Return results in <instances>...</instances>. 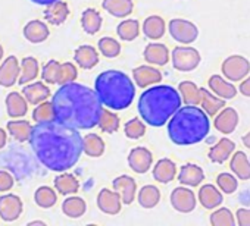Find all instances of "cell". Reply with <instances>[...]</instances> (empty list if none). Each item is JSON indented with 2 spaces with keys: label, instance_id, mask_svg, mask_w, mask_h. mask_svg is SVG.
<instances>
[{
  "label": "cell",
  "instance_id": "1",
  "mask_svg": "<svg viewBox=\"0 0 250 226\" xmlns=\"http://www.w3.org/2000/svg\"><path fill=\"white\" fill-rule=\"evenodd\" d=\"M28 140L39 162L53 172L71 169L83 154V138L78 130L56 119L33 127Z\"/></svg>",
  "mask_w": 250,
  "mask_h": 226
},
{
  "label": "cell",
  "instance_id": "2",
  "mask_svg": "<svg viewBox=\"0 0 250 226\" xmlns=\"http://www.w3.org/2000/svg\"><path fill=\"white\" fill-rule=\"evenodd\" d=\"M55 119L77 130H91L97 125L102 103L94 90L74 82L61 85L52 97Z\"/></svg>",
  "mask_w": 250,
  "mask_h": 226
},
{
  "label": "cell",
  "instance_id": "3",
  "mask_svg": "<svg viewBox=\"0 0 250 226\" xmlns=\"http://www.w3.org/2000/svg\"><path fill=\"white\" fill-rule=\"evenodd\" d=\"M210 131L209 116L202 107L186 104L168 121L169 140L177 146H193L203 141Z\"/></svg>",
  "mask_w": 250,
  "mask_h": 226
},
{
  "label": "cell",
  "instance_id": "4",
  "mask_svg": "<svg viewBox=\"0 0 250 226\" xmlns=\"http://www.w3.org/2000/svg\"><path fill=\"white\" fill-rule=\"evenodd\" d=\"M181 95L171 85H155L146 90L139 98V113L142 119L155 128L164 127L181 107Z\"/></svg>",
  "mask_w": 250,
  "mask_h": 226
},
{
  "label": "cell",
  "instance_id": "5",
  "mask_svg": "<svg viewBox=\"0 0 250 226\" xmlns=\"http://www.w3.org/2000/svg\"><path fill=\"white\" fill-rule=\"evenodd\" d=\"M94 91L102 104L112 110H124L131 106L136 97V85L122 71H104L94 82Z\"/></svg>",
  "mask_w": 250,
  "mask_h": 226
},
{
  "label": "cell",
  "instance_id": "6",
  "mask_svg": "<svg viewBox=\"0 0 250 226\" xmlns=\"http://www.w3.org/2000/svg\"><path fill=\"white\" fill-rule=\"evenodd\" d=\"M171 59H172V66L180 72H191L202 62V56L199 50L187 44L175 47L171 53Z\"/></svg>",
  "mask_w": 250,
  "mask_h": 226
},
{
  "label": "cell",
  "instance_id": "7",
  "mask_svg": "<svg viewBox=\"0 0 250 226\" xmlns=\"http://www.w3.org/2000/svg\"><path fill=\"white\" fill-rule=\"evenodd\" d=\"M221 72L225 79L231 82H240L250 74V62L241 55H231L222 62Z\"/></svg>",
  "mask_w": 250,
  "mask_h": 226
},
{
  "label": "cell",
  "instance_id": "8",
  "mask_svg": "<svg viewBox=\"0 0 250 226\" xmlns=\"http://www.w3.org/2000/svg\"><path fill=\"white\" fill-rule=\"evenodd\" d=\"M168 31L171 37L181 44H191L199 37V28L196 27V24L181 18L171 19L168 24Z\"/></svg>",
  "mask_w": 250,
  "mask_h": 226
},
{
  "label": "cell",
  "instance_id": "9",
  "mask_svg": "<svg viewBox=\"0 0 250 226\" xmlns=\"http://www.w3.org/2000/svg\"><path fill=\"white\" fill-rule=\"evenodd\" d=\"M171 206L180 213H191L196 208V195L187 187H177L171 192Z\"/></svg>",
  "mask_w": 250,
  "mask_h": 226
},
{
  "label": "cell",
  "instance_id": "10",
  "mask_svg": "<svg viewBox=\"0 0 250 226\" xmlns=\"http://www.w3.org/2000/svg\"><path fill=\"white\" fill-rule=\"evenodd\" d=\"M24 204L22 200L15 194H5L0 197V217L5 222L18 220L22 214Z\"/></svg>",
  "mask_w": 250,
  "mask_h": 226
},
{
  "label": "cell",
  "instance_id": "11",
  "mask_svg": "<svg viewBox=\"0 0 250 226\" xmlns=\"http://www.w3.org/2000/svg\"><path fill=\"white\" fill-rule=\"evenodd\" d=\"M237 125H238V113L232 107H222L215 115L213 127L221 134L228 135V134L234 132Z\"/></svg>",
  "mask_w": 250,
  "mask_h": 226
},
{
  "label": "cell",
  "instance_id": "12",
  "mask_svg": "<svg viewBox=\"0 0 250 226\" xmlns=\"http://www.w3.org/2000/svg\"><path fill=\"white\" fill-rule=\"evenodd\" d=\"M128 165L136 173H146L153 165V154L146 147H136L128 154Z\"/></svg>",
  "mask_w": 250,
  "mask_h": 226
},
{
  "label": "cell",
  "instance_id": "13",
  "mask_svg": "<svg viewBox=\"0 0 250 226\" xmlns=\"http://www.w3.org/2000/svg\"><path fill=\"white\" fill-rule=\"evenodd\" d=\"M112 187L119 194L122 204H131L134 201L136 194H137V184H136L134 178H131L128 175L116 176L112 182Z\"/></svg>",
  "mask_w": 250,
  "mask_h": 226
},
{
  "label": "cell",
  "instance_id": "14",
  "mask_svg": "<svg viewBox=\"0 0 250 226\" xmlns=\"http://www.w3.org/2000/svg\"><path fill=\"white\" fill-rule=\"evenodd\" d=\"M97 207L104 214H118L122 208V200L116 191L102 188L97 194Z\"/></svg>",
  "mask_w": 250,
  "mask_h": 226
},
{
  "label": "cell",
  "instance_id": "15",
  "mask_svg": "<svg viewBox=\"0 0 250 226\" xmlns=\"http://www.w3.org/2000/svg\"><path fill=\"white\" fill-rule=\"evenodd\" d=\"M133 79L137 87L146 88L149 85L159 84L162 81V72L150 65H142L134 68L133 71Z\"/></svg>",
  "mask_w": 250,
  "mask_h": 226
},
{
  "label": "cell",
  "instance_id": "16",
  "mask_svg": "<svg viewBox=\"0 0 250 226\" xmlns=\"http://www.w3.org/2000/svg\"><path fill=\"white\" fill-rule=\"evenodd\" d=\"M20 62L15 56H9L6 57L2 65H0V85L2 87H12L18 82L20 78Z\"/></svg>",
  "mask_w": 250,
  "mask_h": 226
},
{
  "label": "cell",
  "instance_id": "17",
  "mask_svg": "<svg viewBox=\"0 0 250 226\" xmlns=\"http://www.w3.org/2000/svg\"><path fill=\"white\" fill-rule=\"evenodd\" d=\"M208 87L210 88V91H212L215 95H218V97H221V98H224V100H229V98H234V97L237 95V88H235V85H232L231 81L225 79L224 76H221V75H218V74H215V75H212V76L209 78Z\"/></svg>",
  "mask_w": 250,
  "mask_h": 226
},
{
  "label": "cell",
  "instance_id": "18",
  "mask_svg": "<svg viewBox=\"0 0 250 226\" xmlns=\"http://www.w3.org/2000/svg\"><path fill=\"white\" fill-rule=\"evenodd\" d=\"M6 112L9 118L12 119H18V118H24L28 112V101L25 100V97L22 95V93L14 91L9 93L6 95Z\"/></svg>",
  "mask_w": 250,
  "mask_h": 226
},
{
  "label": "cell",
  "instance_id": "19",
  "mask_svg": "<svg viewBox=\"0 0 250 226\" xmlns=\"http://www.w3.org/2000/svg\"><path fill=\"white\" fill-rule=\"evenodd\" d=\"M145 60L149 62L150 65H156V66H164L169 62V50L165 44L162 43H150L146 46L145 52H143Z\"/></svg>",
  "mask_w": 250,
  "mask_h": 226
},
{
  "label": "cell",
  "instance_id": "20",
  "mask_svg": "<svg viewBox=\"0 0 250 226\" xmlns=\"http://www.w3.org/2000/svg\"><path fill=\"white\" fill-rule=\"evenodd\" d=\"M199 203L206 208V210H213L216 207H219L222 204V192L212 184H206L203 187H200L199 194H197Z\"/></svg>",
  "mask_w": 250,
  "mask_h": 226
},
{
  "label": "cell",
  "instance_id": "21",
  "mask_svg": "<svg viewBox=\"0 0 250 226\" xmlns=\"http://www.w3.org/2000/svg\"><path fill=\"white\" fill-rule=\"evenodd\" d=\"M22 95L25 97V100L30 103V104H39L44 100H47L50 97V88L42 82V81H37V82H28L24 85L22 88Z\"/></svg>",
  "mask_w": 250,
  "mask_h": 226
},
{
  "label": "cell",
  "instance_id": "22",
  "mask_svg": "<svg viewBox=\"0 0 250 226\" xmlns=\"http://www.w3.org/2000/svg\"><path fill=\"white\" fill-rule=\"evenodd\" d=\"M234 150H235V143L232 140L221 138L215 146L209 149L208 156H209V160L213 163H224L231 157Z\"/></svg>",
  "mask_w": 250,
  "mask_h": 226
},
{
  "label": "cell",
  "instance_id": "23",
  "mask_svg": "<svg viewBox=\"0 0 250 226\" xmlns=\"http://www.w3.org/2000/svg\"><path fill=\"white\" fill-rule=\"evenodd\" d=\"M205 179V172L200 166L193 165V163H187L184 166H181L180 172H178V181L180 184L186 185V187H199Z\"/></svg>",
  "mask_w": 250,
  "mask_h": 226
},
{
  "label": "cell",
  "instance_id": "24",
  "mask_svg": "<svg viewBox=\"0 0 250 226\" xmlns=\"http://www.w3.org/2000/svg\"><path fill=\"white\" fill-rule=\"evenodd\" d=\"M69 17V6L62 0L50 3L44 9V19L52 25H61L63 24Z\"/></svg>",
  "mask_w": 250,
  "mask_h": 226
},
{
  "label": "cell",
  "instance_id": "25",
  "mask_svg": "<svg viewBox=\"0 0 250 226\" xmlns=\"http://www.w3.org/2000/svg\"><path fill=\"white\" fill-rule=\"evenodd\" d=\"M49 36H50L49 27L39 19H33L24 27V37L30 43H34V44L43 43L49 38Z\"/></svg>",
  "mask_w": 250,
  "mask_h": 226
},
{
  "label": "cell",
  "instance_id": "26",
  "mask_svg": "<svg viewBox=\"0 0 250 226\" xmlns=\"http://www.w3.org/2000/svg\"><path fill=\"white\" fill-rule=\"evenodd\" d=\"M74 60L83 69H93L99 63V52L88 44L80 46L74 52Z\"/></svg>",
  "mask_w": 250,
  "mask_h": 226
},
{
  "label": "cell",
  "instance_id": "27",
  "mask_svg": "<svg viewBox=\"0 0 250 226\" xmlns=\"http://www.w3.org/2000/svg\"><path fill=\"white\" fill-rule=\"evenodd\" d=\"M102 8L115 18H127L134 11L133 0H103Z\"/></svg>",
  "mask_w": 250,
  "mask_h": 226
},
{
  "label": "cell",
  "instance_id": "28",
  "mask_svg": "<svg viewBox=\"0 0 250 226\" xmlns=\"http://www.w3.org/2000/svg\"><path fill=\"white\" fill-rule=\"evenodd\" d=\"M167 31V24L164 21L162 17L159 15H152L147 17L143 22V34L149 38V40H159L165 36Z\"/></svg>",
  "mask_w": 250,
  "mask_h": 226
},
{
  "label": "cell",
  "instance_id": "29",
  "mask_svg": "<svg viewBox=\"0 0 250 226\" xmlns=\"http://www.w3.org/2000/svg\"><path fill=\"white\" fill-rule=\"evenodd\" d=\"M177 176V165L171 159H161L153 168V178L161 184H169Z\"/></svg>",
  "mask_w": 250,
  "mask_h": 226
},
{
  "label": "cell",
  "instance_id": "30",
  "mask_svg": "<svg viewBox=\"0 0 250 226\" xmlns=\"http://www.w3.org/2000/svg\"><path fill=\"white\" fill-rule=\"evenodd\" d=\"M229 168H231V172L237 176V179H241V181L250 179V160L246 153L243 151L232 153Z\"/></svg>",
  "mask_w": 250,
  "mask_h": 226
},
{
  "label": "cell",
  "instance_id": "31",
  "mask_svg": "<svg viewBox=\"0 0 250 226\" xmlns=\"http://www.w3.org/2000/svg\"><path fill=\"white\" fill-rule=\"evenodd\" d=\"M199 104L208 116H215L222 107H225V100L215 95L213 93L208 91L206 88H200V103Z\"/></svg>",
  "mask_w": 250,
  "mask_h": 226
},
{
  "label": "cell",
  "instance_id": "32",
  "mask_svg": "<svg viewBox=\"0 0 250 226\" xmlns=\"http://www.w3.org/2000/svg\"><path fill=\"white\" fill-rule=\"evenodd\" d=\"M55 188L62 195H72L77 194L80 189V182L72 173H61L53 181Z\"/></svg>",
  "mask_w": 250,
  "mask_h": 226
},
{
  "label": "cell",
  "instance_id": "33",
  "mask_svg": "<svg viewBox=\"0 0 250 226\" xmlns=\"http://www.w3.org/2000/svg\"><path fill=\"white\" fill-rule=\"evenodd\" d=\"M102 22H103L102 15L96 9H93V8L85 9L83 12V15H81V27L90 36H94V34H97L100 31Z\"/></svg>",
  "mask_w": 250,
  "mask_h": 226
},
{
  "label": "cell",
  "instance_id": "34",
  "mask_svg": "<svg viewBox=\"0 0 250 226\" xmlns=\"http://www.w3.org/2000/svg\"><path fill=\"white\" fill-rule=\"evenodd\" d=\"M21 71H20V78L18 82L21 85H25L31 81H34L39 75V62L33 56H27L21 60Z\"/></svg>",
  "mask_w": 250,
  "mask_h": 226
},
{
  "label": "cell",
  "instance_id": "35",
  "mask_svg": "<svg viewBox=\"0 0 250 226\" xmlns=\"http://www.w3.org/2000/svg\"><path fill=\"white\" fill-rule=\"evenodd\" d=\"M137 200L143 208H153L161 201V191L155 185H145L137 194Z\"/></svg>",
  "mask_w": 250,
  "mask_h": 226
},
{
  "label": "cell",
  "instance_id": "36",
  "mask_svg": "<svg viewBox=\"0 0 250 226\" xmlns=\"http://www.w3.org/2000/svg\"><path fill=\"white\" fill-rule=\"evenodd\" d=\"M83 151L90 157H100L104 153V141L97 134H87L83 140Z\"/></svg>",
  "mask_w": 250,
  "mask_h": 226
},
{
  "label": "cell",
  "instance_id": "37",
  "mask_svg": "<svg viewBox=\"0 0 250 226\" xmlns=\"http://www.w3.org/2000/svg\"><path fill=\"white\" fill-rule=\"evenodd\" d=\"M87 210V204L81 197H68L65 198V201L62 203V211L65 216L71 217V219H78L81 217Z\"/></svg>",
  "mask_w": 250,
  "mask_h": 226
},
{
  "label": "cell",
  "instance_id": "38",
  "mask_svg": "<svg viewBox=\"0 0 250 226\" xmlns=\"http://www.w3.org/2000/svg\"><path fill=\"white\" fill-rule=\"evenodd\" d=\"M178 93L186 104L199 106L200 103V88L191 81H183L178 85Z\"/></svg>",
  "mask_w": 250,
  "mask_h": 226
},
{
  "label": "cell",
  "instance_id": "39",
  "mask_svg": "<svg viewBox=\"0 0 250 226\" xmlns=\"http://www.w3.org/2000/svg\"><path fill=\"white\" fill-rule=\"evenodd\" d=\"M116 34L124 41H133L140 36V22L137 19H125L118 25Z\"/></svg>",
  "mask_w": 250,
  "mask_h": 226
},
{
  "label": "cell",
  "instance_id": "40",
  "mask_svg": "<svg viewBox=\"0 0 250 226\" xmlns=\"http://www.w3.org/2000/svg\"><path fill=\"white\" fill-rule=\"evenodd\" d=\"M8 132L12 135L14 140H17L18 143H25L30 138L31 134V124L28 121H11L6 125Z\"/></svg>",
  "mask_w": 250,
  "mask_h": 226
},
{
  "label": "cell",
  "instance_id": "41",
  "mask_svg": "<svg viewBox=\"0 0 250 226\" xmlns=\"http://www.w3.org/2000/svg\"><path fill=\"white\" fill-rule=\"evenodd\" d=\"M97 127L100 128V131H103L106 134H113L119 130V116L112 110L103 109L100 113Z\"/></svg>",
  "mask_w": 250,
  "mask_h": 226
},
{
  "label": "cell",
  "instance_id": "42",
  "mask_svg": "<svg viewBox=\"0 0 250 226\" xmlns=\"http://www.w3.org/2000/svg\"><path fill=\"white\" fill-rule=\"evenodd\" d=\"M34 200L36 204L42 208H50L58 203V194L53 188L43 185L40 188H37L36 194H34Z\"/></svg>",
  "mask_w": 250,
  "mask_h": 226
},
{
  "label": "cell",
  "instance_id": "43",
  "mask_svg": "<svg viewBox=\"0 0 250 226\" xmlns=\"http://www.w3.org/2000/svg\"><path fill=\"white\" fill-rule=\"evenodd\" d=\"M33 119L40 124V122H50L55 121V109L52 101H42L39 104H36V109L33 112Z\"/></svg>",
  "mask_w": 250,
  "mask_h": 226
},
{
  "label": "cell",
  "instance_id": "44",
  "mask_svg": "<svg viewBox=\"0 0 250 226\" xmlns=\"http://www.w3.org/2000/svg\"><path fill=\"white\" fill-rule=\"evenodd\" d=\"M210 225L212 226H234L235 225V217H234V213L227 208V207H219L216 208L210 217Z\"/></svg>",
  "mask_w": 250,
  "mask_h": 226
},
{
  "label": "cell",
  "instance_id": "45",
  "mask_svg": "<svg viewBox=\"0 0 250 226\" xmlns=\"http://www.w3.org/2000/svg\"><path fill=\"white\" fill-rule=\"evenodd\" d=\"M97 47H99V52L107 59H113V57L119 56V53H121L119 41L112 37H102L97 43Z\"/></svg>",
  "mask_w": 250,
  "mask_h": 226
},
{
  "label": "cell",
  "instance_id": "46",
  "mask_svg": "<svg viewBox=\"0 0 250 226\" xmlns=\"http://www.w3.org/2000/svg\"><path fill=\"white\" fill-rule=\"evenodd\" d=\"M216 185L221 189V192L225 194H234L238 188V181L234 173L222 172L216 176Z\"/></svg>",
  "mask_w": 250,
  "mask_h": 226
},
{
  "label": "cell",
  "instance_id": "47",
  "mask_svg": "<svg viewBox=\"0 0 250 226\" xmlns=\"http://www.w3.org/2000/svg\"><path fill=\"white\" fill-rule=\"evenodd\" d=\"M77 76H78V69H77V66L74 63H71V62L61 63L56 84L63 85V84H68V82H74L77 79Z\"/></svg>",
  "mask_w": 250,
  "mask_h": 226
},
{
  "label": "cell",
  "instance_id": "48",
  "mask_svg": "<svg viewBox=\"0 0 250 226\" xmlns=\"http://www.w3.org/2000/svg\"><path fill=\"white\" fill-rule=\"evenodd\" d=\"M124 132H125V135H127V138L139 140L146 134V125L139 118H133L131 121H128L127 124H125Z\"/></svg>",
  "mask_w": 250,
  "mask_h": 226
},
{
  "label": "cell",
  "instance_id": "49",
  "mask_svg": "<svg viewBox=\"0 0 250 226\" xmlns=\"http://www.w3.org/2000/svg\"><path fill=\"white\" fill-rule=\"evenodd\" d=\"M59 66L61 63L58 60H49L42 71V78L44 82L47 84H56L58 79V72H59Z\"/></svg>",
  "mask_w": 250,
  "mask_h": 226
},
{
  "label": "cell",
  "instance_id": "50",
  "mask_svg": "<svg viewBox=\"0 0 250 226\" xmlns=\"http://www.w3.org/2000/svg\"><path fill=\"white\" fill-rule=\"evenodd\" d=\"M14 184H15V179L9 172L0 170V192L11 191L14 188Z\"/></svg>",
  "mask_w": 250,
  "mask_h": 226
},
{
  "label": "cell",
  "instance_id": "51",
  "mask_svg": "<svg viewBox=\"0 0 250 226\" xmlns=\"http://www.w3.org/2000/svg\"><path fill=\"white\" fill-rule=\"evenodd\" d=\"M235 223L238 226H250V208H238L235 213Z\"/></svg>",
  "mask_w": 250,
  "mask_h": 226
},
{
  "label": "cell",
  "instance_id": "52",
  "mask_svg": "<svg viewBox=\"0 0 250 226\" xmlns=\"http://www.w3.org/2000/svg\"><path fill=\"white\" fill-rule=\"evenodd\" d=\"M238 91H240L244 97H250V75H247L246 78H243V79L240 81Z\"/></svg>",
  "mask_w": 250,
  "mask_h": 226
},
{
  "label": "cell",
  "instance_id": "53",
  "mask_svg": "<svg viewBox=\"0 0 250 226\" xmlns=\"http://www.w3.org/2000/svg\"><path fill=\"white\" fill-rule=\"evenodd\" d=\"M8 143V134L3 128H0V150H2Z\"/></svg>",
  "mask_w": 250,
  "mask_h": 226
},
{
  "label": "cell",
  "instance_id": "54",
  "mask_svg": "<svg viewBox=\"0 0 250 226\" xmlns=\"http://www.w3.org/2000/svg\"><path fill=\"white\" fill-rule=\"evenodd\" d=\"M33 3H36V5H42V6H47V5H50V3H53V2H56V0H31Z\"/></svg>",
  "mask_w": 250,
  "mask_h": 226
},
{
  "label": "cell",
  "instance_id": "55",
  "mask_svg": "<svg viewBox=\"0 0 250 226\" xmlns=\"http://www.w3.org/2000/svg\"><path fill=\"white\" fill-rule=\"evenodd\" d=\"M241 141H243V144H244V147H247L249 150H250V131L241 138Z\"/></svg>",
  "mask_w": 250,
  "mask_h": 226
},
{
  "label": "cell",
  "instance_id": "56",
  "mask_svg": "<svg viewBox=\"0 0 250 226\" xmlns=\"http://www.w3.org/2000/svg\"><path fill=\"white\" fill-rule=\"evenodd\" d=\"M31 225H46L44 222H40V220H34V222H30V226Z\"/></svg>",
  "mask_w": 250,
  "mask_h": 226
},
{
  "label": "cell",
  "instance_id": "57",
  "mask_svg": "<svg viewBox=\"0 0 250 226\" xmlns=\"http://www.w3.org/2000/svg\"><path fill=\"white\" fill-rule=\"evenodd\" d=\"M2 57H3V46L0 44V62H2Z\"/></svg>",
  "mask_w": 250,
  "mask_h": 226
}]
</instances>
